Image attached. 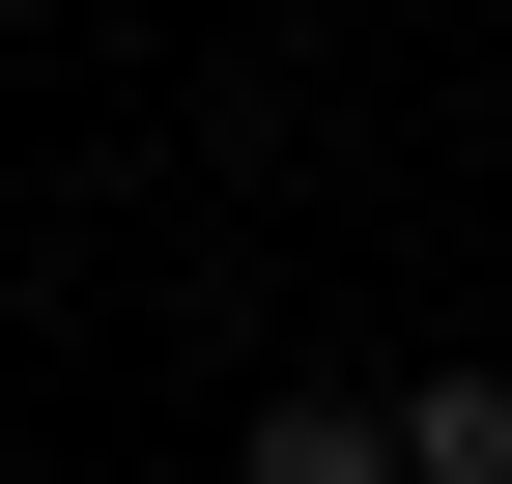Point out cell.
Here are the masks:
<instances>
[{
	"mask_svg": "<svg viewBox=\"0 0 512 484\" xmlns=\"http://www.w3.org/2000/svg\"><path fill=\"white\" fill-rule=\"evenodd\" d=\"M256 484H399V399H342V371H285V399H256Z\"/></svg>",
	"mask_w": 512,
	"mask_h": 484,
	"instance_id": "6da1fadb",
	"label": "cell"
},
{
	"mask_svg": "<svg viewBox=\"0 0 512 484\" xmlns=\"http://www.w3.org/2000/svg\"><path fill=\"white\" fill-rule=\"evenodd\" d=\"M399 484H512V371H427L399 399Z\"/></svg>",
	"mask_w": 512,
	"mask_h": 484,
	"instance_id": "7a4b0ae2",
	"label": "cell"
}]
</instances>
